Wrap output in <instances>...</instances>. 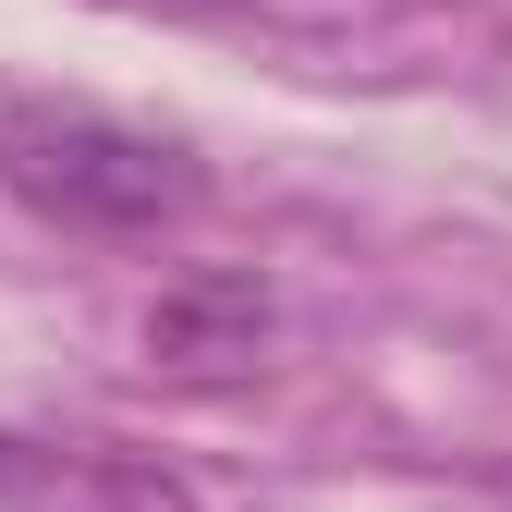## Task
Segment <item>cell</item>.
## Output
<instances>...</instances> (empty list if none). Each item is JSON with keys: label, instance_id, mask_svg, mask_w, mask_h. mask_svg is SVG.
Wrapping results in <instances>:
<instances>
[{"label": "cell", "instance_id": "3957f363", "mask_svg": "<svg viewBox=\"0 0 512 512\" xmlns=\"http://www.w3.org/2000/svg\"><path fill=\"white\" fill-rule=\"evenodd\" d=\"M0 512H196V488L147 452H98V439L49 452V439H25L13 476H0Z\"/></svg>", "mask_w": 512, "mask_h": 512}, {"label": "cell", "instance_id": "6da1fadb", "mask_svg": "<svg viewBox=\"0 0 512 512\" xmlns=\"http://www.w3.org/2000/svg\"><path fill=\"white\" fill-rule=\"evenodd\" d=\"M0 183L61 220V232H98V244H147L171 220L208 208V171L183 159L171 135H147V122H110L86 98H13L0 110Z\"/></svg>", "mask_w": 512, "mask_h": 512}, {"label": "cell", "instance_id": "7a4b0ae2", "mask_svg": "<svg viewBox=\"0 0 512 512\" xmlns=\"http://www.w3.org/2000/svg\"><path fill=\"white\" fill-rule=\"evenodd\" d=\"M281 330V305L269 281H244V269H196V281H159L147 317H135V354L159 378H244L256 354H269Z\"/></svg>", "mask_w": 512, "mask_h": 512}, {"label": "cell", "instance_id": "277c9868", "mask_svg": "<svg viewBox=\"0 0 512 512\" xmlns=\"http://www.w3.org/2000/svg\"><path fill=\"white\" fill-rule=\"evenodd\" d=\"M293 13H354V0H293Z\"/></svg>", "mask_w": 512, "mask_h": 512}]
</instances>
